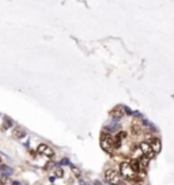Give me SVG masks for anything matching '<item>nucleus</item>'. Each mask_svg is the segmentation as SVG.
<instances>
[{
    "mask_svg": "<svg viewBox=\"0 0 174 185\" xmlns=\"http://www.w3.org/2000/svg\"><path fill=\"white\" fill-rule=\"evenodd\" d=\"M125 110H127V109H125L124 106H116L113 110L110 112V116L114 118H121L122 116L125 114Z\"/></svg>",
    "mask_w": 174,
    "mask_h": 185,
    "instance_id": "0eeeda50",
    "label": "nucleus"
},
{
    "mask_svg": "<svg viewBox=\"0 0 174 185\" xmlns=\"http://www.w3.org/2000/svg\"><path fill=\"white\" fill-rule=\"evenodd\" d=\"M37 153L41 154V155L46 157V158H53L54 155H56V153L53 151L52 147H49L48 144H45V143H41V144L37 147Z\"/></svg>",
    "mask_w": 174,
    "mask_h": 185,
    "instance_id": "20e7f679",
    "label": "nucleus"
},
{
    "mask_svg": "<svg viewBox=\"0 0 174 185\" xmlns=\"http://www.w3.org/2000/svg\"><path fill=\"white\" fill-rule=\"evenodd\" d=\"M59 165H61V166H63V165H71V163H70V159H68V158H63V159L60 161Z\"/></svg>",
    "mask_w": 174,
    "mask_h": 185,
    "instance_id": "2eb2a0df",
    "label": "nucleus"
},
{
    "mask_svg": "<svg viewBox=\"0 0 174 185\" xmlns=\"http://www.w3.org/2000/svg\"><path fill=\"white\" fill-rule=\"evenodd\" d=\"M11 124H12L11 120H10V118H6V123H4V125H3V131H6V129L8 128V127L11 125Z\"/></svg>",
    "mask_w": 174,
    "mask_h": 185,
    "instance_id": "4468645a",
    "label": "nucleus"
},
{
    "mask_svg": "<svg viewBox=\"0 0 174 185\" xmlns=\"http://www.w3.org/2000/svg\"><path fill=\"white\" fill-rule=\"evenodd\" d=\"M150 146H151L152 151H154L155 154H159L161 153V148H162V144H161V140H159L158 138H152L148 140Z\"/></svg>",
    "mask_w": 174,
    "mask_h": 185,
    "instance_id": "423d86ee",
    "label": "nucleus"
},
{
    "mask_svg": "<svg viewBox=\"0 0 174 185\" xmlns=\"http://www.w3.org/2000/svg\"><path fill=\"white\" fill-rule=\"evenodd\" d=\"M12 136H14L15 139H22V138H25V136H26V132H25V129H23V128L18 127V128L14 129Z\"/></svg>",
    "mask_w": 174,
    "mask_h": 185,
    "instance_id": "1a4fd4ad",
    "label": "nucleus"
},
{
    "mask_svg": "<svg viewBox=\"0 0 174 185\" xmlns=\"http://www.w3.org/2000/svg\"><path fill=\"white\" fill-rule=\"evenodd\" d=\"M94 185H102V184L100 183V181H95V183H94Z\"/></svg>",
    "mask_w": 174,
    "mask_h": 185,
    "instance_id": "f3484780",
    "label": "nucleus"
},
{
    "mask_svg": "<svg viewBox=\"0 0 174 185\" xmlns=\"http://www.w3.org/2000/svg\"><path fill=\"white\" fill-rule=\"evenodd\" d=\"M105 180L110 185H118L120 184V174L116 172L114 169H108L105 172Z\"/></svg>",
    "mask_w": 174,
    "mask_h": 185,
    "instance_id": "7ed1b4c3",
    "label": "nucleus"
},
{
    "mask_svg": "<svg viewBox=\"0 0 174 185\" xmlns=\"http://www.w3.org/2000/svg\"><path fill=\"white\" fill-rule=\"evenodd\" d=\"M132 132H134V135H140L143 132V127L139 121H135L134 124H132Z\"/></svg>",
    "mask_w": 174,
    "mask_h": 185,
    "instance_id": "9d476101",
    "label": "nucleus"
},
{
    "mask_svg": "<svg viewBox=\"0 0 174 185\" xmlns=\"http://www.w3.org/2000/svg\"><path fill=\"white\" fill-rule=\"evenodd\" d=\"M0 163H2V158H0Z\"/></svg>",
    "mask_w": 174,
    "mask_h": 185,
    "instance_id": "aec40b11",
    "label": "nucleus"
},
{
    "mask_svg": "<svg viewBox=\"0 0 174 185\" xmlns=\"http://www.w3.org/2000/svg\"><path fill=\"white\" fill-rule=\"evenodd\" d=\"M120 174L124 177L125 180H135L138 173L134 170L131 162H122L120 165Z\"/></svg>",
    "mask_w": 174,
    "mask_h": 185,
    "instance_id": "f03ea898",
    "label": "nucleus"
},
{
    "mask_svg": "<svg viewBox=\"0 0 174 185\" xmlns=\"http://www.w3.org/2000/svg\"><path fill=\"white\" fill-rule=\"evenodd\" d=\"M101 148L104 150L105 153H113V150L116 148L114 147V139L109 135V132L104 131L101 135Z\"/></svg>",
    "mask_w": 174,
    "mask_h": 185,
    "instance_id": "f257e3e1",
    "label": "nucleus"
},
{
    "mask_svg": "<svg viewBox=\"0 0 174 185\" xmlns=\"http://www.w3.org/2000/svg\"><path fill=\"white\" fill-rule=\"evenodd\" d=\"M12 185H19V183H16V181H14V183H12Z\"/></svg>",
    "mask_w": 174,
    "mask_h": 185,
    "instance_id": "6ab92c4d",
    "label": "nucleus"
},
{
    "mask_svg": "<svg viewBox=\"0 0 174 185\" xmlns=\"http://www.w3.org/2000/svg\"><path fill=\"white\" fill-rule=\"evenodd\" d=\"M0 185H10V177H6V176L0 177Z\"/></svg>",
    "mask_w": 174,
    "mask_h": 185,
    "instance_id": "f8f14e48",
    "label": "nucleus"
},
{
    "mask_svg": "<svg viewBox=\"0 0 174 185\" xmlns=\"http://www.w3.org/2000/svg\"><path fill=\"white\" fill-rule=\"evenodd\" d=\"M0 176L11 177L12 176V169L8 165H2V163H0Z\"/></svg>",
    "mask_w": 174,
    "mask_h": 185,
    "instance_id": "6e6552de",
    "label": "nucleus"
},
{
    "mask_svg": "<svg viewBox=\"0 0 174 185\" xmlns=\"http://www.w3.org/2000/svg\"><path fill=\"white\" fill-rule=\"evenodd\" d=\"M139 146H140V148H142V151H143V155H146L150 159H152L155 157V153L152 151V148H151V146H150L148 142H142Z\"/></svg>",
    "mask_w": 174,
    "mask_h": 185,
    "instance_id": "39448f33",
    "label": "nucleus"
},
{
    "mask_svg": "<svg viewBox=\"0 0 174 185\" xmlns=\"http://www.w3.org/2000/svg\"><path fill=\"white\" fill-rule=\"evenodd\" d=\"M131 165H132V167H134V170H135L136 173L140 172V162H139V159H132L131 161Z\"/></svg>",
    "mask_w": 174,
    "mask_h": 185,
    "instance_id": "9b49d317",
    "label": "nucleus"
},
{
    "mask_svg": "<svg viewBox=\"0 0 174 185\" xmlns=\"http://www.w3.org/2000/svg\"><path fill=\"white\" fill-rule=\"evenodd\" d=\"M71 170H72V173H74L76 177H80V170L78 169V167H75L74 165H71Z\"/></svg>",
    "mask_w": 174,
    "mask_h": 185,
    "instance_id": "ddd939ff",
    "label": "nucleus"
},
{
    "mask_svg": "<svg viewBox=\"0 0 174 185\" xmlns=\"http://www.w3.org/2000/svg\"><path fill=\"white\" fill-rule=\"evenodd\" d=\"M80 185H88L87 183H84V181H80Z\"/></svg>",
    "mask_w": 174,
    "mask_h": 185,
    "instance_id": "a211bd4d",
    "label": "nucleus"
},
{
    "mask_svg": "<svg viewBox=\"0 0 174 185\" xmlns=\"http://www.w3.org/2000/svg\"><path fill=\"white\" fill-rule=\"evenodd\" d=\"M63 176H64L63 169H57V170H56V177H63Z\"/></svg>",
    "mask_w": 174,
    "mask_h": 185,
    "instance_id": "dca6fc26",
    "label": "nucleus"
}]
</instances>
